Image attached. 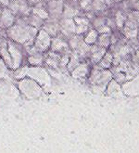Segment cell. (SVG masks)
Wrapping results in <instances>:
<instances>
[{"instance_id": "6da1fadb", "label": "cell", "mask_w": 139, "mask_h": 153, "mask_svg": "<svg viewBox=\"0 0 139 153\" xmlns=\"http://www.w3.org/2000/svg\"><path fill=\"white\" fill-rule=\"evenodd\" d=\"M51 39H52V37L44 29H41L37 32V34L34 38L33 46L38 52L45 54L50 50Z\"/></svg>"}, {"instance_id": "7a4b0ae2", "label": "cell", "mask_w": 139, "mask_h": 153, "mask_svg": "<svg viewBox=\"0 0 139 153\" xmlns=\"http://www.w3.org/2000/svg\"><path fill=\"white\" fill-rule=\"evenodd\" d=\"M105 54H106V48L98 46V45L94 44V46H92L90 48L89 55H90L91 60L94 62V63H98Z\"/></svg>"}, {"instance_id": "3957f363", "label": "cell", "mask_w": 139, "mask_h": 153, "mask_svg": "<svg viewBox=\"0 0 139 153\" xmlns=\"http://www.w3.org/2000/svg\"><path fill=\"white\" fill-rule=\"evenodd\" d=\"M69 48V45L67 42H65L62 37L59 36H54L51 39V46H50V50L57 52V53H61L64 49H67Z\"/></svg>"}, {"instance_id": "277c9868", "label": "cell", "mask_w": 139, "mask_h": 153, "mask_svg": "<svg viewBox=\"0 0 139 153\" xmlns=\"http://www.w3.org/2000/svg\"><path fill=\"white\" fill-rule=\"evenodd\" d=\"M88 73V67L86 63H80L78 66H76L72 71L71 74L74 78H81L85 76Z\"/></svg>"}, {"instance_id": "5b68a950", "label": "cell", "mask_w": 139, "mask_h": 153, "mask_svg": "<svg viewBox=\"0 0 139 153\" xmlns=\"http://www.w3.org/2000/svg\"><path fill=\"white\" fill-rule=\"evenodd\" d=\"M124 33L127 37L132 38L135 37L137 34V28H136V24L132 22L131 21H128L124 23Z\"/></svg>"}, {"instance_id": "8992f818", "label": "cell", "mask_w": 139, "mask_h": 153, "mask_svg": "<svg viewBox=\"0 0 139 153\" xmlns=\"http://www.w3.org/2000/svg\"><path fill=\"white\" fill-rule=\"evenodd\" d=\"M97 38H98V33H97V31L95 30V29H92L88 32V33L86 34V36L85 37V41L88 46L89 45H94L97 43Z\"/></svg>"}, {"instance_id": "52a82bcc", "label": "cell", "mask_w": 139, "mask_h": 153, "mask_svg": "<svg viewBox=\"0 0 139 153\" xmlns=\"http://www.w3.org/2000/svg\"><path fill=\"white\" fill-rule=\"evenodd\" d=\"M112 60H113L112 55H110V54H109V53H106L98 63L101 65L102 68L107 69V68L110 67L111 63H112Z\"/></svg>"}, {"instance_id": "ba28073f", "label": "cell", "mask_w": 139, "mask_h": 153, "mask_svg": "<svg viewBox=\"0 0 139 153\" xmlns=\"http://www.w3.org/2000/svg\"><path fill=\"white\" fill-rule=\"evenodd\" d=\"M97 42H98V46L107 48L109 46V43H110L109 36L107 33H102L100 36L97 38Z\"/></svg>"}, {"instance_id": "9c48e42d", "label": "cell", "mask_w": 139, "mask_h": 153, "mask_svg": "<svg viewBox=\"0 0 139 153\" xmlns=\"http://www.w3.org/2000/svg\"><path fill=\"white\" fill-rule=\"evenodd\" d=\"M7 75H8V66L3 59L0 58V78H4Z\"/></svg>"}, {"instance_id": "30bf717a", "label": "cell", "mask_w": 139, "mask_h": 153, "mask_svg": "<svg viewBox=\"0 0 139 153\" xmlns=\"http://www.w3.org/2000/svg\"><path fill=\"white\" fill-rule=\"evenodd\" d=\"M116 22L118 27H123L125 23V18L120 11H118L116 13Z\"/></svg>"}, {"instance_id": "8fae6325", "label": "cell", "mask_w": 139, "mask_h": 153, "mask_svg": "<svg viewBox=\"0 0 139 153\" xmlns=\"http://www.w3.org/2000/svg\"><path fill=\"white\" fill-rule=\"evenodd\" d=\"M129 21H131L132 22H134L135 24L139 23V11L135 10L133 13L130 14V16H129Z\"/></svg>"}, {"instance_id": "7c38bea8", "label": "cell", "mask_w": 139, "mask_h": 153, "mask_svg": "<svg viewBox=\"0 0 139 153\" xmlns=\"http://www.w3.org/2000/svg\"><path fill=\"white\" fill-rule=\"evenodd\" d=\"M129 3L135 10L139 11V0H129Z\"/></svg>"}, {"instance_id": "4fadbf2b", "label": "cell", "mask_w": 139, "mask_h": 153, "mask_svg": "<svg viewBox=\"0 0 139 153\" xmlns=\"http://www.w3.org/2000/svg\"><path fill=\"white\" fill-rule=\"evenodd\" d=\"M27 1L29 2V4H30V3H32V4H33H33H37L38 2H40L41 0H27Z\"/></svg>"}, {"instance_id": "5bb4252c", "label": "cell", "mask_w": 139, "mask_h": 153, "mask_svg": "<svg viewBox=\"0 0 139 153\" xmlns=\"http://www.w3.org/2000/svg\"><path fill=\"white\" fill-rule=\"evenodd\" d=\"M137 57H138V59H139V51L137 52Z\"/></svg>"}, {"instance_id": "9a60e30c", "label": "cell", "mask_w": 139, "mask_h": 153, "mask_svg": "<svg viewBox=\"0 0 139 153\" xmlns=\"http://www.w3.org/2000/svg\"><path fill=\"white\" fill-rule=\"evenodd\" d=\"M115 1H122V0H115Z\"/></svg>"}]
</instances>
